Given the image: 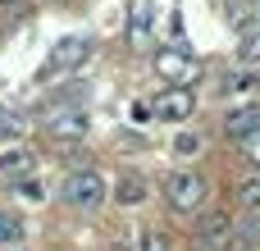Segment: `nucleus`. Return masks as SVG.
Masks as SVG:
<instances>
[{
    "mask_svg": "<svg viewBox=\"0 0 260 251\" xmlns=\"http://www.w3.org/2000/svg\"><path fill=\"white\" fill-rule=\"evenodd\" d=\"M87 128H91L87 110H50L41 119V133L55 142H78V137H87Z\"/></svg>",
    "mask_w": 260,
    "mask_h": 251,
    "instance_id": "obj_5",
    "label": "nucleus"
},
{
    "mask_svg": "<svg viewBox=\"0 0 260 251\" xmlns=\"http://www.w3.org/2000/svg\"><path fill=\"white\" fill-rule=\"evenodd\" d=\"M82 105H87V82H78V78L41 96V114H50V110H82Z\"/></svg>",
    "mask_w": 260,
    "mask_h": 251,
    "instance_id": "obj_8",
    "label": "nucleus"
},
{
    "mask_svg": "<svg viewBox=\"0 0 260 251\" xmlns=\"http://www.w3.org/2000/svg\"><path fill=\"white\" fill-rule=\"evenodd\" d=\"M256 123H260V105H247V110H233V114L224 119V133H229L233 142H242Z\"/></svg>",
    "mask_w": 260,
    "mask_h": 251,
    "instance_id": "obj_12",
    "label": "nucleus"
},
{
    "mask_svg": "<svg viewBox=\"0 0 260 251\" xmlns=\"http://www.w3.org/2000/svg\"><path fill=\"white\" fill-rule=\"evenodd\" d=\"M238 201H242V210H260V178H247V183H242Z\"/></svg>",
    "mask_w": 260,
    "mask_h": 251,
    "instance_id": "obj_20",
    "label": "nucleus"
},
{
    "mask_svg": "<svg viewBox=\"0 0 260 251\" xmlns=\"http://www.w3.org/2000/svg\"><path fill=\"white\" fill-rule=\"evenodd\" d=\"M146 110H155V119L183 123V119H192V110H197V96H192V87H165V91L155 96V105H146Z\"/></svg>",
    "mask_w": 260,
    "mask_h": 251,
    "instance_id": "obj_6",
    "label": "nucleus"
},
{
    "mask_svg": "<svg viewBox=\"0 0 260 251\" xmlns=\"http://www.w3.org/2000/svg\"><path fill=\"white\" fill-rule=\"evenodd\" d=\"M233 251H260V242H238Z\"/></svg>",
    "mask_w": 260,
    "mask_h": 251,
    "instance_id": "obj_22",
    "label": "nucleus"
},
{
    "mask_svg": "<svg viewBox=\"0 0 260 251\" xmlns=\"http://www.w3.org/2000/svg\"><path fill=\"white\" fill-rule=\"evenodd\" d=\"M32 169H37V155H32L27 146H5V151H0V178H9V183H27Z\"/></svg>",
    "mask_w": 260,
    "mask_h": 251,
    "instance_id": "obj_9",
    "label": "nucleus"
},
{
    "mask_svg": "<svg viewBox=\"0 0 260 251\" xmlns=\"http://www.w3.org/2000/svg\"><path fill=\"white\" fill-rule=\"evenodd\" d=\"M224 18H229V27L247 32V27L260 18V9H256V0H229V5H224Z\"/></svg>",
    "mask_w": 260,
    "mask_h": 251,
    "instance_id": "obj_13",
    "label": "nucleus"
},
{
    "mask_svg": "<svg viewBox=\"0 0 260 251\" xmlns=\"http://www.w3.org/2000/svg\"><path fill=\"white\" fill-rule=\"evenodd\" d=\"M224 238H229V215H224V210H206V215H201V233H197V242L210 251L215 242H224Z\"/></svg>",
    "mask_w": 260,
    "mask_h": 251,
    "instance_id": "obj_11",
    "label": "nucleus"
},
{
    "mask_svg": "<svg viewBox=\"0 0 260 251\" xmlns=\"http://www.w3.org/2000/svg\"><path fill=\"white\" fill-rule=\"evenodd\" d=\"M238 59L242 64H260V18L242 32V46H238Z\"/></svg>",
    "mask_w": 260,
    "mask_h": 251,
    "instance_id": "obj_14",
    "label": "nucleus"
},
{
    "mask_svg": "<svg viewBox=\"0 0 260 251\" xmlns=\"http://www.w3.org/2000/svg\"><path fill=\"white\" fill-rule=\"evenodd\" d=\"M165 201H169L174 215H197V210H206V178L192 174V169H174V174L165 178Z\"/></svg>",
    "mask_w": 260,
    "mask_h": 251,
    "instance_id": "obj_1",
    "label": "nucleus"
},
{
    "mask_svg": "<svg viewBox=\"0 0 260 251\" xmlns=\"http://www.w3.org/2000/svg\"><path fill=\"white\" fill-rule=\"evenodd\" d=\"M238 146H242V160H247L251 169H260V123L247 133V137H242V142H238Z\"/></svg>",
    "mask_w": 260,
    "mask_h": 251,
    "instance_id": "obj_17",
    "label": "nucleus"
},
{
    "mask_svg": "<svg viewBox=\"0 0 260 251\" xmlns=\"http://www.w3.org/2000/svg\"><path fill=\"white\" fill-rule=\"evenodd\" d=\"M151 32H155V0H133V9H128V46L151 50Z\"/></svg>",
    "mask_w": 260,
    "mask_h": 251,
    "instance_id": "obj_7",
    "label": "nucleus"
},
{
    "mask_svg": "<svg viewBox=\"0 0 260 251\" xmlns=\"http://www.w3.org/2000/svg\"><path fill=\"white\" fill-rule=\"evenodd\" d=\"M105 251H128V247H119V242H114V247H105Z\"/></svg>",
    "mask_w": 260,
    "mask_h": 251,
    "instance_id": "obj_23",
    "label": "nucleus"
},
{
    "mask_svg": "<svg viewBox=\"0 0 260 251\" xmlns=\"http://www.w3.org/2000/svg\"><path fill=\"white\" fill-rule=\"evenodd\" d=\"M256 78L251 73H224V96H238V91H251Z\"/></svg>",
    "mask_w": 260,
    "mask_h": 251,
    "instance_id": "obj_18",
    "label": "nucleus"
},
{
    "mask_svg": "<svg viewBox=\"0 0 260 251\" xmlns=\"http://www.w3.org/2000/svg\"><path fill=\"white\" fill-rule=\"evenodd\" d=\"M146 197H151V187H146L142 174H119V183H114V201L119 206H142Z\"/></svg>",
    "mask_w": 260,
    "mask_h": 251,
    "instance_id": "obj_10",
    "label": "nucleus"
},
{
    "mask_svg": "<svg viewBox=\"0 0 260 251\" xmlns=\"http://www.w3.org/2000/svg\"><path fill=\"white\" fill-rule=\"evenodd\" d=\"M0 133H5V137H18V133H23V119H18L14 110H5V105H0Z\"/></svg>",
    "mask_w": 260,
    "mask_h": 251,
    "instance_id": "obj_21",
    "label": "nucleus"
},
{
    "mask_svg": "<svg viewBox=\"0 0 260 251\" xmlns=\"http://www.w3.org/2000/svg\"><path fill=\"white\" fill-rule=\"evenodd\" d=\"M201 146H206V142H201V133H178V137H174V155H178V160L197 155Z\"/></svg>",
    "mask_w": 260,
    "mask_h": 251,
    "instance_id": "obj_16",
    "label": "nucleus"
},
{
    "mask_svg": "<svg viewBox=\"0 0 260 251\" xmlns=\"http://www.w3.org/2000/svg\"><path fill=\"white\" fill-rule=\"evenodd\" d=\"M155 73L169 78V87H192L201 73V59L183 46H165V50H155Z\"/></svg>",
    "mask_w": 260,
    "mask_h": 251,
    "instance_id": "obj_3",
    "label": "nucleus"
},
{
    "mask_svg": "<svg viewBox=\"0 0 260 251\" xmlns=\"http://www.w3.org/2000/svg\"><path fill=\"white\" fill-rule=\"evenodd\" d=\"M0 5H9V0H0Z\"/></svg>",
    "mask_w": 260,
    "mask_h": 251,
    "instance_id": "obj_24",
    "label": "nucleus"
},
{
    "mask_svg": "<svg viewBox=\"0 0 260 251\" xmlns=\"http://www.w3.org/2000/svg\"><path fill=\"white\" fill-rule=\"evenodd\" d=\"M137 251H169V238L160 229H137Z\"/></svg>",
    "mask_w": 260,
    "mask_h": 251,
    "instance_id": "obj_15",
    "label": "nucleus"
},
{
    "mask_svg": "<svg viewBox=\"0 0 260 251\" xmlns=\"http://www.w3.org/2000/svg\"><path fill=\"white\" fill-rule=\"evenodd\" d=\"M87 50H91V46H87V37H64V41L46 55V64H41V73H37V78H41V82H50V78L69 73L73 64H82V59H87Z\"/></svg>",
    "mask_w": 260,
    "mask_h": 251,
    "instance_id": "obj_4",
    "label": "nucleus"
},
{
    "mask_svg": "<svg viewBox=\"0 0 260 251\" xmlns=\"http://www.w3.org/2000/svg\"><path fill=\"white\" fill-rule=\"evenodd\" d=\"M59 197L73 206V210H101L105 206V178L96 169H73L59 187Z\"/></svg>",
    "mask_w": 260,
    "mask_h": 251,
    "instance_id": "obj_2",
    "label": "nucleus"
},
{
    "mask_svg": "<svg viewBox=\"0 0 260 251\" xmlns=\"http://www.w3.org/2000/svg\"><path fill=\"white\" fill-rule=\"evenodd\" d=\"M18 238H23V224H18L14 215H5V210H0V247L18 242Z\"/></svg>",
    "mask_w": 260,
    "mask_h": 251,
    "instance_id": "obj_19",
    "label": "nucleus"
}]
</instances>
